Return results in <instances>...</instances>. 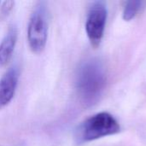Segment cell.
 <instances>
[{"label": "cell", "instance_id": "6da1fadb", "mask_svg": "<svg viewBox=\"0 0 146 146\" xmlns=\"http://www.w3.org/2000/svg\"><path fill=\"white\" fill-rule=\"evenodd\" d=\"M106 75L99 61L92 59L85 62L78 68L76 90L81 102L87 105L95 104L104 89Z\"/></svg>", "mask_w": 146, "mask_h": 146}, {"label": "cell", "instance_id": "7a4b0ae2", "mask_svg": "<svg viewBox=\"0 0 146 146\" xmlns=\"http://www.w3.org/2000/svg\"><path fill=\"white\" fill-rule=\"evenodd\" d=\"M120 130V125L113 115L107 112H101L88 118L78 126L74 133V139L75 142L80 145L115 134Z\"/></svg>", "mask_w": 146, "mask_h": 146}, {"label": "cell", "instance_id": "3957f363", "mask_svg": "<svg viewBox=\"0 0 146 146\" xmlns=\"http://www.w3.org/2000/svg\"><path fill=\"white\" fill-rule=\"evenodd\" d=\"M48 21L46 5L44 2H38L31 15L27 27V41L33 53H41L47 41Z\"/></svg>", "mask_w": 146, "mask_h": 146}, {"label": "cell", "instance_id": "277c9868", "mask_svg": "<svg viewBox=\"0 0 146 146\" xmlns=\"http://www.w3.org/2000/svg\"><path fill=\"white\" fill-rule=\"evenodd\" d=\"M107 20V8L104 2H94L89 9L86 31L91 44L97 48L104 37L105 24Z\"/></svg>", "mask_w": 146, "mask_h": 146}, {"label": "cell", "instance_id": "5b68a950", "mask_svg": "<svg viewBox=\"0 0 146 146\" xmlns=\"http://www.w3.org/2000/svg\"><path fill=\"white\" fill-rule=\"evenodd\" d=\"M20 77L19 68L13 66L0 79V110L6 107L13 99Z\"/></svg>", "mask_w": 146, "mask_h": 146}, {"label": "cell", "instance_id": "8992f818", "mask_svg": "<svg viewBox=\"0 0 146 146\" xmlns=\"http://www.w3.org/2000/svg\"><path fill=\"white\" fill-rule=\"evenodd\" d=\"M18 32L15 26H10L0 43V66L6 65L13 56Z\"/></svg>", "mask_w": 146, "mask_h": 146}, {"label": "cell", "instance_id": "52a82bcc", "mask_svg": "<svg viewBox=\"0 0 146 146\" xmlns=\"http://www.w3.org/2000/svg\"><path fill=\"white\" fill-rule=\"evenodd\" d=\"M141 1H129L127 2L123 10V19L125 21H131L133 19L143 6Z\"/></svg>", "mask_w": 146, "mask_h": 146}, {"label": "cell", "instance_id": "ba28073f", "mask_svg": "<svg viewBox=\"0 0 146 146\" xmlns=\"http://www.w3.org/2000/svg\"><path fill=\"white\" fill-rule=\"evenodd\" d=\"M14 5H15V2H13V1H5L3 3L2 8H1V15H0L2 19L7 17L9 15V14L12 10Z\"/></svg>", "mask_w": 146, "mask_h": 146}]
</instances>
